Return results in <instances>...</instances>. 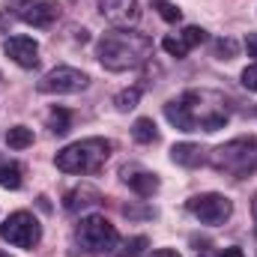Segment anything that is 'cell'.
Wrapping results in <instances>:
<instances>
[{"instance_id":"obj_27","label":"cell","mask_w":257,"mask_h":257,"mask_svg":"<svg viewBox=\"0 0 257 257\" xmlns=\"http://www.w3.org/2000/svg\"><path fill=\"white\" fill-rule=\"evenodd\" d=\"M245 51H248V57L257 60V33H248L245 36Z\"/></svg>"},{"instance_id":"obj_29","label":"cell","mask_w":257,"mask_h":257,"mask_svg":"<svg viewBox=\"0 0 257 257\" xmlns=\"http://www.w3.org/2000/svg\"><path fill=\"white\" fill-rule=\"evenodd\" d=\"M6 3H9L12 9H21V12H24V9H27L30 3H36V0H6Z\"/></svg>"},{"instance_id":"obj_6","label":"cell","mask_w":257,"mask_h":257,"mask_svg":"<svg viewBox=\"0 0 257 257\" xmlns=\"http://www.w3.org/2000/svg\"><path fill=\"white\" fill-rule=\"evenodd\" d=\"M0 239H6V242L15 245V248L33 251V248L42 242V227H39V221H36L30 212L18 209V212H12V215L0 224Z\"/></svg>"},{"instance_id":"obj_21","label":"cell","mask_w":257,"mask_h":257,"mask_svg":"<svg viewBox=\"0 0 257 257\" xmlns=\"http://www.w3.org/2000/svg\"><path fill=\"white\" fill-rule=\"evenodd\" d=\"M162 48H165L171 57H177V60H183V57L189 54V48H186V42H183L180 36H165V39H162Z\"/></svg>"},{"instance_id":"obj_1","label":"cell","mask_w":257,"mask_h":257,"mask_svg":"<svg viewBox=\"0 0 257 257\" xmlns=\"http://www.w3.org/2000/svg\"><path fill=\"white\" fill-rule=\"evenodd\" d=\"M165 117L171 126H177L180 132H218L227 126L230 111L221 93L212 90H189L180 99L165 105Z\"/></svg>"},{"instance_id":"obj_31","label":"cell","mask_w":257,"mask_h":257,"mask_svg":"<svg viewBox=\"0 0 257 257\" xmlns=\"http://www.w3.org/2000/svg\"><path fill=\"white\" fill-rule=\"evenodd\" d=\"M251 212H254V221H257V194H254V203H251Z\"/></svg>"},{"instance_id":"obj_15","label":"cell","mask_w":257,"mask_h":257,"mask_svg":"<svg viewBox=\"0 0 257 257\" xmlns=\"http://www.w3.org/2000/svg\"><path fill=\"white\" fill-rule=\"evenodd\" d=\"M21 183H24L21 180V165L9 162V159H0V186L15 192V189H21Z\"/></svg>"},{"instance_id":"obj_10","label":"cell","mask_w":257,"mask_h":257,"mask_svg":"<svg viewBox=\"0 0 257 257\" xmlns=\"http://www.w3.org/2000/svg\"><path fill=\"white\" fill-rule=\"evenodd\" d=\"M3 54L12 63H18L21 69H33V66L39 63V45L30 36H9L3 42Z\"/></svg>"},{"instance_id":"obj_25","label":"cell","mask_w":257,"mask_h":257,"mask_svg":"<svg viewBox=\"0 0 257 257\" xmlns=\"http://www.w3.org/2000/svg\"><path fill=\"white\" fill-rule=\"evenodd\" d=\"M242 87L251 90V93H257V63H251V66L242 69Z\"/></svg>"},{"instance_id":"obj_19","label":"cell","mask_w":257,"mask_h":257,"mask_svg":"<svg viewBox=\"0 0 257 257\" xmlns=\"http://www.w3.org/2000/svg\"><path fill=\"white\" fill-rule=\"evenodd\" d=\"M141 87H128L123 93H117L114 96V105H117V111H132V108H138V102H141Z\"/></svg>"},{"instance_id":"obj_2","label":"cell","mask_w":257,"mask_h":257,"mask_svg":"<svg viewBox=\"0 0 257 257\" xmlns=\"http://www.w3.org/2000/svg\"><path fill=\"white\" fill-rule=\"evenodd\" d=\"M99 63L108 72H126L141 66L153 54V39L147 33H128V30H114L99 39Z\"/></svg>"},{"instance_id":"obj_8","label":"cell","mask_w":257,"mask_h":257,"mask_svg":"<svg viewBox=\"0 0 257 257\" xmlns=\"http://www.w3.org/2000/svg\"><path fill=\"white\" fill-rule=\"evenodd\" d=\"M84 87H87V75H84L81 69H72V66H57V69H51V72L36 84L39 93H57V96L81 93Z\"/></svg>"},{"instance_id":"obj_14","label":"cell","mask_w":257,"mask_h":257,"mask_svg":"<svg viewBox=\"0 0 257 257\" xmlns=\"http://www.w3.org/2000/svg\"><path fill=\"white\" fill-rule=\"evenodd\" d=\"M99 200H102V194L96 192L93 186H78V189L66 192L63 209L66 212H81V209H87V206H93V203H99Z\"/></svg>"},{"instance_id":"obj_7","label":"cell","mask_w":257,"mask_h":257,"mask_svg":"<svg viewBox=\"0 0 257 257\" xmlns=\"http://www.w3.org/2000/svg\"><path fill=\"white\" fill-rule=\"evenodd\" d=\"M186 206H189V212H192L200 224H212V227L215 224H224L230 218V212H233L230 197H224V194H218V192L194 194V197H189Z\"/></svg>"},{"instance_id":"obj_12","label":"cell","mask_w":257,"mask_h":257,"mask_svg":"<svg viewBox=\"0 0 257 257\" xmlns=\"http://www.w3.org/2000/svg\"><path fill=\"white\" fill-rule=\"evenodd\" d=\"M171 159H174L177 165H183V168H200V165L206 162V150H203L200 144L183 141V144H174V147H171Z\"/></svg>"},{"instance_id":"obj_22","label":"cell","mask_w":257,"mask_h":257,"mask_svg":"<svg viewBox=\"0 0 257 257\" xmlns=\"http://www.w3.org/2000/svg\"><path fill=\"white\" fill-rule=\"evenodd\" d=\"M180 39H183V42H186V48L192 51L194 45H200V42L206 39V30H200V27H186V30L180 33Z\"/></svg>"},{"instance_id":"obj_4","label":"cell","mask_w":257,"mask_h":257,"mask_svg":"<svg viewBox=\"0 0 257 257\" xmlns=\"http://www.w3.org/2000/svg\"><path fill=\"white\" fill-rule=\"evenodd\" d=\"M209 165L218 171V174H227V177H248L257 171V138H233L221 147L212 150L209 156Z\"/></svg>"},{"instance_id":"obj_30","label":"cell","mask_w":257,"mask_h":257,"mask_svg":"<svg viewBox=\"0 0 257 257\" xmlns=\"http://www.w3.org/2000/svg\"><path fill=\"white\" fill-rule=\"evenodd\" d=\"M218 257H245V254H242L239 248H224V251H221Z\"/></svg>"},{"instance_id":"obj_28","label":"cell","mask_w":257,"mask_h":257,"mask_svg":"<svg viewBox=\"0 0 257 257\" xmlns=\"http://www.w3.org/2000/svg\"><path fill=\"white\" fill-rule=\"evenodd\" d=\"M150 257H180V251H174V248H156Z\"/></svg>"},{"instance_id":"obj_9","label":"cell","mask_w":257,"mask_h":257,"mask_svg":"<svg viewBox=\"0 0 257 257\" xmlns=\"http://www.w3.org/2000/svg\"><path fill=\"white\" fill-rule=\"evenodd\" d=\"M99 12L108 24L117 30H128L141 21V6L138 0H99Z\"/></svg>"},{"instance_id":"obj_18","label":"cell","mask_w":257,"mask_h":257,"mask_svg":"<svg viewBox=\"0 0 257 257\" xmlns=\"http://www.w3.org/2000/svg\"><path fill=\"white\" fill-rule=\"evenodd\" d=\"M48 128H51L54 135H66V132L72 128V114H69L66 108H54V111L48 114Z\"/></svg>"},{"instance_id":"obj_23","label":"cell","mask_w":257,"mask_h":257,"mask_svg":"<svg viewBox=\"0 0 257 257\" xmlns=\"http://www.w3.org/2000/svg\"><path fill=\"white\" fill-rule=\"evenodd\" d=\"M147 245H150L147 236H135V239H128L126 245H123V257H141Z\"/></svg>"},{"instance_id":"obj_33","label":"cell","mask_w":257,"mask_h":257,"mask_svg":"<svg viewBox=\"0 0 257 257\" xmlns=\"http://www.w3.org/2000/svg\"><path fill=\"white\" fill-rule=\"evenodd\" d=\"M0 27H3V18H0Z\"/></svg>"},{"instance_id":"obj_16","label":"cell","mask_w":257,"mask_h":257,"mask_svg":"<svg viewBox=\"0 0 257 257\" xmlns=\"http://www.w3.org/2000/svg\"><path fill=\"white\" fill-rule=\"evenodd\" d=\"M132 138L138 144H156L159 141V132H156V123L150 117H138L135 126H132Z\"/></svg>"},{"instance_id":"obj_24","label":"cell","mask_w":257,"mask_h":257,"mask_svg":"<svg viewBox=\"0 0 257 257\" xmlns=\"http://www.w3.org/2000/svg\"><path fill=\"white\" fill-rule=\"evenodd\" d=\"M233 54H236V42L233 39H218L215 42V57L218 60H233Z\"/></svg>"},{"instance_id":"obj_3","label":"cell","mask_w":257,"mask_h":257,"mask_svg":"<svg viewBox=\"0 0 257 257\" xmlns=\"http://www.w3.org/2000/svg\"><path fill=\"white\" fill-rule=\"evenodd\" d=\"M111 156V141L105 138H84L63 147L54 159V165L63 174H96Z\"/></svg>"},{"instance_id":"obj_11","label":"cell","mask_w":257,"mask_h":257,"mask_svg":"<svg viewBox=\"0 0 257 257\" xmlns=\"http://www.w3.org/2000/svg\"><path fill=\"white\" fill-rule=\"evenodd\" d=\"M57 18H60V3L57 0H39V3H30L21 12V21L33 24V27H51Z\"/></svg>"},{"instance_id":"obj_26","label":"cell","mask_w":257,"mask_h":257,"mask_svg":"<svg viewBox=\"0 0 257 257\" xmlns=\"http://www.w3.org/2000/svg\"><path fill=\"white\" fill-rule=\"evenodd\" d=\"M123 212L128 218H150L153 215V209H135V206H123Z\"/></svg>"},{"instance_id":"obj_32","label":"cell","mask_w":257,"mask_h":257,"mask_svg":"<svg viewBox=\"0 0 257 257\" xmlns=\"http://www.w3.org/2000/svg\"><path fill=\"white\" fill-rule=\"evenodd\" d=\"M0 257H9V254H3V251H0Z\"/></svg>"},{"instance_id":"obj_5","label":"cell","mask_w":257,"mask_h":257,"mask_svg":"<svg viewBox=\"0 0 257 257\" xmlns=\"http://www.w3.org/2000/svg\"><path fill=\"white\" fill-rule=\"evenodd\" d=\"M75 239L90 254H111L120 245V233H117V227L105 215H87V218H81V224L75 230Z\"/></svg>"},{"instance_id":"obj_17","label":"cell","mask_w":257,"mask_h":257,"mask_svg":"<svg viewBox=\"0 0 257 257\" xmlns=\"http://www.w3.org/2000/svg\"><path fill=\"white\" fill-rule=\"evenodd\" d=\"M6 144H9V150H27V147L33 144V128L12 126L6 132Z\"/></svg>"},{"instance_id":"obj_13","label":"cell","mask_w":257,"mask_h":257,"mask_svg":"<svg viewBox=\"0 0 257 257\" xmlns=\"http://www.w3.org/2000/svg\"><path fill=\"white\" fill-rule=\"evenodd\" d=\"M123 180H126V186L132 192H138L141 197H153V194L159 192V177L156 174H150V171H123Z\"/></svg>"},{"instance_id":"obj_20","label":"cell","mask_w":257,"mask_h":257,"mask_svg":"<svg viewBox=\"0 0 257 257\" xmlns=\"http://www.w3.org/2000/svg\"><path fill=\"white\" fill-rule=\"evenodd\" d=\"M153 9H156V12H159V15H162L168 24H177V21H183V12H180L174 3H168V0H156V3H153Z\"/></svg>"}]
</instances>
